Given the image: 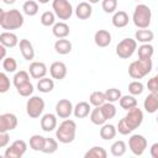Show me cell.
I'll list each match as a JSON object with an SVG mask.
<instances>
[{
	"label": "cell",
	"mask_w": 158,
	"mask_h": 158,
	"mask_svg": "<svg viewBox=\"0 0 158 158\" xmlns=\"http://www.w3.org/2000/svg\"><path fill=\"white\" fill-rule=\"evenodd\" d=\"M122 120H123V122L126 123V126L131 131H135L143 122V112H142L141 109H138L136 106V107H133L131 110H127V114L125 115V117Z\"/></svg>",
	"instance_id": "8"
},
{
	"label": "cell",
	"mask_w": 158,
	"mask_h": 158,
	"mask_svg": "<svg viewBox=\"0 0 158 158\" xmlns=\"http://www.w3.org/2000/svg\"><path fill=\"white\" fill-rule=\"evenodd\" d=\"M105 96H106V101L109 102H116L121 99L122 94H121V90L116 89V88H110L105 91Z\"/></svg>",
	"instance_id": "42"
},
{
	"label": "cell",
	"mask_w": 158,
	"mask_h": 158,
	"mask_svg": "<svg viewBox=\"0 0 158 158\" xmlns=\"http://www.w3.org/2000/svg\"><path fill=\"white\" fill-rule=\"evenodd\" d=\"M111 21H112V25H114L116 28H122V27H126V26L128 25L130 19H128V15H127L126 11L120 10V11H116V12L114 14Z\"/></svg>",
	"instance_id": "22"
},
{
	"label": "cell",
	"mask_w": 158,
	"mask_h": 158,
	"mask_svg": "<svg viewBox=\"0 0 158 158\" xmlns=\"http://www.w3.org/2000/svg\"><path fill=\"white\" fill-rule=\"evenodd\" d=\"M10 79L9 77L6 75L5 72H1L0 73V93H6L9 89H10Z\"/></svg>",
	"instance_id": "45"
},
{
	"label": "cell",
	"mask_w": 158,
	"mask_h": 158,
	"mask_svg": "<svg viewBox=\"0 0 158 158\" xmlns=\"http://www.w3.org/2000/svg\"><path fill=\"white\" fill-rule=\"evenodd\" d=\"M101 7L106 14H114L117 9V0H102Z\"/></svg>",
	"instance_id": "44"
},
{
	"label": "cell",
	"mask_w": 158,
	"mask_h": 158,
	"mask_svg": "<svg viewBox=\"0 0 158 158\" xmlns=\"http://www.w3.org/2000/svg\"><path fill=\"white\" fill-rule=\"evenodd\" d=\"M27 151V143L23 139H16L12 144L6 148L4 156L5 158H21Z\"/></svg>",
	"instance_id": "10"
},
{
	"label": "cell",
	"mask_w": 158,
	"mask_h": 158,
	"mask_svg": "<svg viewBox=\"0 0 158 158\" xmlns=\"http://www.w3.org/2000/svg\"><path fill=\"white\" fill-rule=\"evenodd\" d=\"M153 38H154V33L147 28H139L135 33V40L141 43H149L151 41H153Z\"/></svg>",
	"instance_id": "27"
},
{
	"label": "cell",
	"mask_w": 158,
	"mask_h": 158,
	"mask_svg": "<svg viewBox=\"0 0 158 158\" xmlns=\"http://www.w3.org/2000/svg\"><path fill=\"white\" fill-rule=\"evenodd\" d=\"M67 65L63 62H53L49 67V73L51 77L56 80H62L67 75Z\"/></svg>",
	"instance_id": "14"
},
{
	"label": "cell",
	"mask_w": 158,
	"mask_h": 158,
	"mask_svg": "<svg viewBox=\"0 0 158 158\" xmlns=\"http://www.w3.org/2000/svg\"><path fill=\"white\" fill-rule=\"evenodd\" d=\"M152 20V11L148 5L146 4H138L135 7L132 21L137 28H148Z\"/></svg>",
	"instance_id": "3"
},
{
	"label": "cell",
	"mask_w": 158,
	"mask_h": 158,
	"mask_svg": "<svg viewBox=\"0 0 158 158\" xmlns=\"http://www.w3.org/2000/svg\"><path fill=\"white\" fill-rule=\"evenodd\" d=\"M147 89L151 93L158 91V74H156L154 77H152L151 79H148V81H147Z\"/></svg>",
	"instance_id": "46"
},
{
	"label": "cell",
	"mask_w": 158,
	"mask_h": 158,
	"mask_svg": "<svg viewBox=\"0 0 158 158\" xmlns=\"http://www.w3.org/2000/svg\"><path fill=\"white\" fill-rule=\"evenodd\" d=\"M56 14L53 11H44L42 15H41V23L46 27H49V26H53L56 23Z\"/></svg>",
	"instance_id": "38"
},
{
	"label": "cell",
	"mask_w": 158,
	"mask_h": 158,
	"mask_svg": "<svg viewBox=\"0 0 158 158\" xmlns=\"http://www.w3.org/2000/svg\"><path fill=\"white\" fill-rule=\"evenodd\" d=\"M40 4H48L49 2V0H37Z\"/></svg>",
	"instance_id": "51"
},
{
	"label": "cell",
	"mask_w": 158,
	"mask_h": 158,
	"mask_svg": "<svg viewBox=\"0 0 158 158\" xmlns=\"http://www.w3.org/2000/svg\"><path fill=\"white\" fill-rule=\"evenodd\" d=\"M152 59H137L128 65V75L132 79H142L152 70Z\"/></svg>",
	"instance_id": "4"
},
{
	"label": "cell",
	"mask_w": 158,
	"mask_h": 158,
	"mask_svg": "<svg viewBox=\"0 0 158 158\" xmlns=\"http://www.w3.org/2000/svg\"><path fill=\"white\" fill-rule=\"evenodd\" d=\"M89 102L93 105V106H101L106 102V96H105V91H100V90H96V91H93L89 96Z\"/></svg>",
	"instance_id": "33"
},
{
	"label": "cell",
	"mask_w": 158,
	"mask_h": 158,
	"mask_svg": "<svg viewBox=\"0 0 158 158\" xmlns=\"http://www.w3.org/2000/svg\"><path fill=\"white\" fill-rule=\"evenodd\" d=\"M30 75H31V74H30L28 72H26V70L16 72L15 75H14V78H12V83H14V85L17 88V86H20V85H22V84L30 81Z\"/></svg>",
	"instance_id": "36"
},
{
	"label": "cell",
	"mask_w": 158,
	"mask_h": 158,
	"mask_svg": "<svg viewBox=\"0 0 158 158\" xmlns=\"http://www.w3.org/2000/svg\"><path fill=\"white\" fill-rule=\"evenodd\" d=\"M4 1V4H6V5H12L16 0H2Z\"/></svg>",
	"instance_id": "50"
},
{
	"label": "cell",
	"mask_w": 158,
	"mask_h": 158,
	"mask_svg": "<svg viewBox=\"0 0 158 158\" xmlns=\"http://www.w3.org/2000/svg\"><path fill=\"white\" fill-rule=\"evenodd\" d=\"M77 136V123L73 120L64 118L56 130V138L60 143H72Z\"/></svg>",
	"instance_id": "2"
},
{
	"label": "cell",
	"mask_w": 158,
	"mask_h": 158,
	"mask_svg": "<svg viewBox=\"0 0 158 158\" xmlns=\"http://www.w3.org/2000/svg\"><path fill=\"white\" fill-rule=\"evenodd\" d=\"M91 104L90 102H86V101H80L78 102L75 106H74V110H73V115L77 117V118H85L90 115L91 112Z\"/></svg>",
	"instance_id": "21"
},
{
	"label": "cell",
	"mask_w": 158,
	"mask_h": 158,
	"mask_svg": "<svg viewBox=\"0 0 158 158\" xmlns=\"http://www.w3.org/2000/svg\"><path fill=\"white\" fill-rule=\"evenodd\" d=\"M118 102H120L121 109H123V110H131L137 106V99L135 98V95H131V94L122 95L121 99L118 100Z\"/></svg>",
	"instance_id": "31"
},
{
	"label": "cell",
	"mask_w": 158,
	"mask_h": 158,
	"mask_svg": "<svg viewBox=\"0 0 158 158\" xmlns=\"http://www.w3.org/2000/svg\"><path fill=\"white\" fill-rule=\"evenodd\" d=\"M137 49V41L135 38H123L116 46V54L121 59H128Z\"/></svg>",
	"instance_id": "5"
},
{
	"label": "cell",
	"mask_w": 158,
	"mask_h": 158,
	"mask_svg": "<svg viewBox=\"0 0 158 158\" xmlns=\"http://www.w3.org/2000/svg\"><path fill=\"white\" fill-rule=\"evenodd\" d=\"M23 22H25V19L20 10L11 9L9 11H5L0 9V26L2 30H6V31L17 30L22 27Z\"/></svg>",
	"instance_id": "1"
},
{
	"label": "cell",
	"mask_w": 158,
	"mask_h": 158,
	"mask_svg": "<svg viewBox=\"0 0 158 158\" xmlns=\"http://www.w3.org/2000/svg\"><path fill=\"white\" fill-rule=\"evenodd\" d=\"M117 128L111 123H104L100 128V137L105 141H110L116 137Z\"/></svg>",
	"instance_id": "26"
},
{
	"label": "cell",
	"mask_w": 158,
	"mask_h": 158,
	"mask_svg": "<svg viewBox=\"0 0 158 158\" xmlns=\"http://www.w3.org/2000/svg\"><path fill=\"white\" fill-rule=\"evenodd\" d=\"M127 151V146L123 141L118 139V141H115L111 147H110V152L114 157H122Z\"/></svg>",
	"instance_id": "32"
},
{
	"label": "cell",
	"mask_w": 158,
	"mask_h": 158,
	"mask_svg": "<svg viewBox=\"0 0 158 158\" xmlns=\"http://www.w3.org/2000/svg\"><path fill=\"white\" fill-rule=\"evenodd\" d=\"M100 107H101V110H102V112H104L106 120L114 118V117L116 116L117 110H116V106L114 105V102H109V101H107V102H105L104 105H101Z\"/></svg>",
	"instance_id": "39"
},
{
	"label": "cell",
	"mask_w": 158,
	"mask_h": 158,
	"mask_svg": "<svg viewBox=\"0 0 158 158\" xmlns=\"http://www.w3.org/2000/svg\"><path fill=\"white\" fill-rule=\"evenodd\" d=\"M44 141H46V137H43L41 135H33L30 137V147L36 152H42Z\"/></svg>",
	"instance_id": "34"
},
{
	"label": "cell",
	"mask_w": 158,
	"mask_h": 158,
	"mask_svg": "<svg viewBox=\"0 0 158 158\" xmlns=\"http://www.w3.org/2000/svg\"><path fill=\"white\" fill-rule=\"evenodd\" d=\"M19 47H20V52L23 57V59L26 60H32L35 58V49H33V46L32 43L27 40V38H22L20 40V43H19Z\"/></svg>",
	"instance_id": "15"
},
{
	"label": "cell",
	"mask_w": 158,
	"mask_h": 158,
	"mask_svg": "<svg viewBox=\"0 0 158 158\" xmlns=\"http://www.w3.org/2000/svg\"><path fill=\"white\" fill-rule=\"evenodd\" d=\"M48 69L47 65L43 62H32L28 67V73L31 74V77L33 79H41L44 78L47 74Z\"/></svg>",
	"instance_id": "13"
},
{
	"label": "cell",
	"mask_w": 158,
	"mask_h": 158,
	"mask_svg": "<svg viewBox=\"0 0 158 158\" xmlns=\"http://www.w3.org/2000/svg\"><path fill=\"white\" fill-rule=\"evenodd\" d=\"M149 153H151L152 158H158V142H156V143H153V144L151 146Z\"/></svg>",
	"instance_id": "48"
},
{
	"label": "cell",
	"mask_w": 158,
	"mask_h": 158,
	"mask_svg": "<svg viewBox=\"0 0 158 158\" xmlns=\"http://www.w3.org/2000/svg\"><path fill=\"white\" fill-rule=\"evenodd\" d=\"M2 69L6 73H15L17 69V62L15 58L12 57H6L5 59H2Z\"/></svg>",
	"instance_id": "40"
},
{
	"label": "cell",
	"mask_w": 158,
	"mask_h": 158,
	"mask_svg": "<svg viewBox=\"0 0 158 158\" xmlns=\"http://www.w3.org/2000/svg\"><path fill=\"white\" fill-rule=\"evenodd\" d=\"M54 49L58 54L65 56L72 52V42L65 38H58L54 43Z\"/></svg>",
	"instance_id": "23"
},
{
	"label": "cell",
	"mask_w": 158,
	"mask_h": 158,
	"mask_svg": "<svg viewBox=\"0 0 158 158\" xmlns=\"http://www.w3.org/2000/svg\"><path fill=\"white\" fill-rule=\"evenodd\" d=\"M128 147H130V151L135 156L139 157L144 153V151L147 148V139L142 135H138V133L132 135L128 138Z\"/></svg>",
	"instance_id": "9"
},
{
	"label": "cell",
	"mask_w": 158,
	"mask_h": 158,
	"mask_svg": "<svg viewBox=\"0 0 158 158\" xmlns=\"http://www.w3.org/2000/svg\"><path fill=\"white\" fill-rule=\"evenodd\" d=\"M6 48L7 47H5V46H0V58L1 59H5L6 58Z\"/></svg>",
	"instance_id": "49"
},
{
	"label": "cell",
	"mask_w": 158,
	"mask_h": 158,
	"mask_svg": "<svg viewBox=\"0 0 158 158\" xmlns=\"http://www.w3.org/2000/svg\"><path fill=\"white\" fill-rule=\"evenodd\" d=\"M93 14L91 4L88 1H81L75 7V15L79 20H88Z\"/></svg>",
	"instance_id": "18"
},
{
	"label": "cell",
	"mask_w": 158,
	"mask_h": 158,
	"mask_svg": "<svg viewBox=\"0 0 158 158\" xmlns=\"http://www.w3.org/2000/svg\"><path fill=\"white\" fill-rule=\"evenodd\" d=\"M57 149H58V139H54V138H51V137H46L42 152L46 153V154H52Z\"/></svg>",
	"instance_id": "37"
},
{
	"label": "cell",
	"mask_w": 158,
	"mask_h": 158,
	"mask_svg": "<svg viewBox=\"0 0 158 158\" xmlns=\"http://www.w3.org/2000/svg\"><path fill=\"white\" fill-rule=\"evenodd\" d=\"M10 142V136L7 132H0V147L4 148L9 144Z\"/></svg>",
	"instance_id": "47"
},
{
	"label": "cell",
	"mask_w": 158,
	"mask_h": 158,
	"mask_svg": "<svg viewBox=\"0 0 158 158\" xmlns=\"http://www.w3.org/2000/svg\"><path fill=\"white\" fill-rule=\"evenodd\" d=\"M38 2L37 1H35V0H27V1H25L23 2V5H22V11H23V14L25 15H27V16H36L37 14H38Z\"/></svg>",
	"instance_id": "30"
},
{
	"label": "cell",
	"mask_w": 158,
	"mask_h": 158,
	"mask_svg": "<svg viewBox=\"0 0 158 158\" xmlns=\"http://www.w3.org/2000/svg\"><path fill=\"white\" fill-rule=\"evenodd\" d=\"M53 89H54V81H53V78L49 79V78L44 77V78L38 79V83H37V90H38L40 93L47 94V93H51Z\"/></svg>",
	"instance_id": "28"
},
{
	"label": "cell",
	"mask_w": 158,
	"mask_h": 158,
	"mask_svg": "<svg viewBox=\"0 0 158 158\" xmlns=\"http://www.w3.org/2000/svg\"><path fill=\"white\" fill-rule=\"evenodd\" d=\"M84 157L85 158H106L107 152L105 148H102L100 146H94L84 154Z\"/></svg>",
	"instance_id": "35"
},
{
	"label": "cell",
	"mask_w": 158,
	"mask_h": 158,
	"mask_svg": "<svg viewBox=\"0 0 158 158\" xmlns=\"http://www.w3.org/2000/svg\"><path fill=\"white\" fill-rule=\"evenodd\" d=\"M52 32H53L54 37H57V38H65L69 35L70 28L64 21H60V22H56L53 25Z\"/></svg>",
	"instance_id": "24"
},
{
	"label": "cell",
	"mask_w": 158,
	"mask_h": 158,
	"mask_svg": "<svg viewBox=\"0 0 158 158\" xmlns=\"http://www.w3.org/2000/svg\"><path fill=\"white\" fill-rule=\"evenodd\" d=\"M44 110V100L41 96L33 95L26 102V112L31 118H38Z\"/></svg>",
	"instance_id": "7"
},
{
	"label": "cell",
	"mask_w": 158,
	"mask_h": 158,
	"mask_svg": "<svg viewBox=\"0 0 158 158\" xmlns=\"http://www.w3.org/2000/svg\"><path fill=\"white\" fill-rule=\"evenodd\" d=\"M52 9L56 16L63 21L69 20L73 15V6L69 2V0H53Z\"/></svg>",
	"instance_id": "6"
},
{
	"label": "cell",
	"mask_w": 158,
	"mask_h": 158,
	"mask_svg": "<svg viewBox=\"0 0 158 158\" xmlns=\"http://www.w3.org/2000/svg\"><path fill=\"white\" fill-rule=\"evenodd\" d=\"M138 58L139 59H152V56L154 53V48L151 43H142L138 49Z\"/></svg>",
	"instance_id": "29"
},
{
	"label": "cell",
	"mask_w": 158,
	"mask_h": 158,
	"mask_svg": "<svg viewBox=\"0 0 158 158\" xmlns=\"http://www.w3.org/2000/svg\"><path fill=\"white\" fill-rule=\"evenodd\" d=\"M16 89H17L19 95H21V96H23V98H30V96L33 94V90H35L31 81H27V83H25V84H22V85H20V86H17Z\"/></svg>",
	"instance_id": "41"
},
{
	"label": "cell",
	"mask_w": 158,
	"mask_h": 158,
	"mask_svg": "<svg viewBox=\"0 0 158 158\" xmlns=\"http://www.w3.org/2000/svg\"><path fill=\"white\" fill-rule=\"evenodd\" d=\"M94 42L98 47L105 48L111 43V33L107 30H99L94 35Z\"/></svg>",
	"instance_id": "16"
},
{
	"label": "cell",
	"mask_w": 158,
	"mask_h": 158,
	"mask_svg": "<svg viewBox=\"0 0 158 158\" xmlns=\"http://www.w3.org/2000/svg\"><path fill=\"white\" fill-rule=\"evenodd\" d=\"M17 127V117L11 112L0 115V132H9Z\"/></svg>",
	"instance_id": "12"
},
{
	"label": "cell",
	"mask_w": 158,
	"mask_h": 158,
	"mask_svg": "<svg viewBox=\"0 0 158 158\" xmlns=\"http://www.w3.org/2000/svg\"><path fill=\"white\" fill-rule=\"evenodd\" d=\"M143 109L148 114H154L158 111V91L151 93L149 95L146 96L143 101Z\"/></svg>",
	"instance_id": "17"
},
{
	"label": "cell",
	"mask_w": 158,
	"mask_h": 158,
	"mask_svg": "<svg viewBox=\"0 0 158 158\" xmlns=\"http://www.w3.org/2000/svg\"><path fill=\"white\" fill-rule=\"evenodd\" d=\"M57 117L54 114H44L41 118V128L44 132H51L57 128Z\"/></svg>",
	"instance_id": "19"
},
{
	"label": "cell",
	"mask_w": 158,
	"mask_h": 158,
	"mask_svg": "<svg viewBox=\"0 0 158 158\" xmlns=\"http://www.w3.org/2000/svg\"><path fill=\"white\" fill-rule=\"evenodd\" d=\"M157 123H158V116H157Z\"/></svg>",
	"instance_id": "53"
},
{
	"label": "cell",
	"mask_w": 158,
	"mask_h": 158,
	"mask_svg": "<svg viewBox=\"0 0 158 158\" xmlns=\"http://www.w3.org/2000/svg\"><path fill=\"white\" fill-rule=\"evenodd\" d=\"M135 1H139V0H135Z\"/></svg>",
	"instance_id": "54"
},
{
	"label": "cell",
	"mask_w": 158,
	"mask_h": 158,
	"mask_svg": "<svg viewBox=\"0 0 158 158\" xmlns=\"http://www.w3.org/2000/svg\"><path fill=\"white\" fill-rule=\"evenodd\" d=\"M100 0H88V2H90V4H98Z\"/></svg>",
	"instance_id": "52"
},
{
	"label": "cell",
	"mask_w": 158,
	"mask_h": 158,
	"mask_svg": "<svg viewBox=\"0 0 158 158\" xmlns=\"http://www.w3.org/2000/svg\"><path fill=\"white\" fill-rule=\"evenodd\" d=\"M74 106L70 100L68 99H60L56 104V115L59 118H69L70 115L73 114Z\"/></svg>",
	"instance_id": "11"
},
{
	"label": "cell",
	"mask_w": 158,
	"mask_h": 158,
	"mask_svg": "<svg viewBox=\"0 0 158 158\" xmlns=\"http://www.w3.org/2000/svg\"><path fill=\"white\" fill-rule=\"evenodd\" d=\"M90 121L96 126H102L104 123H106L107 120H106V117H105V115H104V112H102L100 106H95V109L91 110Z\"/></svg>",
	"instance_id": "25"
},
{
	"label": "cell",
	"mask_w": 158,
	"mask_h": 158,
	"mask_svg": "<svg viewBox=\"0 0 158 158\" xmlns=\"http://www.w3.org/2000/svg\"><path fill=\"white\" fill-rule=\"evenodd\" d=\"M0 43L2 46L7 47V48H14L20 42H19V37L14 32H11V31H4L0 35Z\"/></svg>",
	"instance_id": "20"
},
{
	"label": "cell",
	"mask_w": 158,
	"mask_h": 158,
	"mask_svg": "<svg viewBox=\"0 0 158 158\" xmlns=\"http://www.w3.org/2000/svg\"><path fill=\"white\" fill-rule=\"evenodd\" d=\"M144 90V85L139 80H133L128 84V93L131 95H141Z\"/></svg>",
	"instance_id": "43"
}]
</instances>
